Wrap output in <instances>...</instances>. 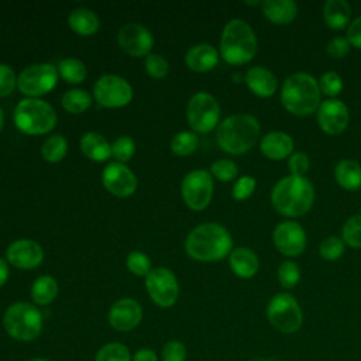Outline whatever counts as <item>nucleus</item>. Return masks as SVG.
<instances>
[{
	"label": "nucleus",
	"instance_id": "nucleus-1",
	"mask_svg": "<svg viewBox=\"0 0 361 361\" xmlns=\"http://www.w3.org/2000/svg\"><path fill=\"white\" fill-rule=\"evenodd\" d=\"M314 200L312 182L305 176L289 175L276 182L271 192L275 210L286 217H299L310 210Z\"/></svg>",
	"mask_w": 361,
	"mask_h": 361
},
{
	"label": "nucleus",
	"instance_id": "nucleus-2",
	"mask_svg": "<svg viewBox=\"0 0 361 361\" xmlns=\"http://www.w3.org/2000/svg\"><path fill=\"white\" fill-rule=\"evenodd\" d=\"M233 247L230 233L217 223H203L193 228L185 243L189 257L209 262L224 258Z\"/></svg>",
	"mask_w": 361,
	"mask_h": 361
},
{
	"label": "nucleus",
	"instance_id": "nucleus-3",
	"mask_svg": "<svg viewBox=\"0 0 361 361\" xmlns=\"http://www.w3.org/2000/svg\"><path fill=\"white\" fill-rule=\"evenodd\" d=\"M261 127L250 114H233L224 118L217 127V144L228 154H243L252 148L259 138Z\"/></svg>",
	"mask_w": 361,
	"mask_h": 361
},
{
	"label": "nucleus",
	"instance_id": "nucleus-4",
	"mask_svg": "<svg viewBox=\"0 0 361 361\" xmlns=\"http://www.w3.org/2000/svg\"><path fill=\"white\" fill-rule=\"evenodd\" d=\"M319 82L309 73L296 72L282 85L281 100L285 109L298 116L312 114L320 106Z\"/></svg>",
	"mask_w": 361,
	"mask_h": 361
},
{
	"label": "nucleus",
	"instance_id": "nucleus-5",
	"mask_svg": "<svg viewBox=\"0 0 361 361\" xmlns=\"http://www.w3.org/2000/svg\"><path fill=\"white\" fill-rule=\"evenodd\" d=\"M257 52V37L252 28L241 18L230 20L221 34L220 54L231 65H243Z\"/></svg>",
	"mask_w": 361,
	"mask_h": 361
},
{
	"label": "nucleus",
	"instance_id": "nucleus-6",
	"mask_svg": "<svg viewBox=\"0 0 361 361\" xmlns=\"http://www.w3.org/2000/svg\"><path fill=\"white\" fill-rule=\"evenodd\" d=\"M3 327L14 340L32 341L42 331V314L34 305L16 302L4 312Z\"/></svg>",
	"mask_w": 361,
	"mask_h": 361
},
{
	"label": "nucleus",
	"instance_id": "nucleus-7",
	"mask_svg": "<svg viewBox=\"0 0 361 361\" xmlns=\"http://www.w3.org/2000/svg\"><path fill=\"white\" fill-rule=\"evenodd\" d=\"M14 123L25 134L37 135L52 130L56 124L55 110L44 100L24 99L14 110Z\"/></svg>",
	"mask_w": 361,
	"mask_h": 361
},
{
	"label": "nucleus",
	"instance_id": "nucleus-8",
	"mask_svg": "<svg viewBox=\"0 0 361 361\" xmlns=\"http://www.w3.org/2000/svg\"><path fill=\"white\" fill-rule=\"evenodd\" d=\"M267 317L274 329L292 334L302 327L303 314L298 300L286 292L276 293L267 306Z\"/></svg>",
	"mask_w": 361,
	"mask_h": 361
},
{
	"label": "nucleus",
	"instance_id": "nucleus-9",
	"mask_svg": "<svg viewBox=\"0 0 361 361\" xmlns=\"http://www.w3.org/2000/svg\"><path fill=\"white\" fill-rule=\"evenodd\" d=\"M186 116L190 127L195 131L209 133L219 123L220 106L212 94L200 92L190 97L186 109Z\"/></svg>",
	"mask_w": 361,
	"mask_h": 361
},
{
	"label": "nucleus",
	"instance_id": "nucleus-10",
	"mask_svg": "<svg viewBox=\"0 0 361 361\" xmlns=\"http://www.w3.org/2000/svg\"><path fill=\"white\" fill-rule=\"evenodd\" d=\"M58 82V72L49 63H35L25 68L18 79L17 86L21 93L28 96H41L55 87Z\"/></svg>",
	"mask_w": 361,
	"mask_h": 361
},
{
	"label": "nucleus",
	"instance_id": "nucleus-11",
	"mask_svg": "<svg viewBox=\"0 0 361 361\" xmlns=\"http://www.w3.org/2000/svg\"><path fill=\"white\" fill-rule=\"evenodd\" d=\"M145 288L149 298L161 307H171L179 295V285L168 268L151 269L145 276Z\"/></svg>",
	"mask_w": 361,
	"mask_h": 361
},
{
	"label": "nucleus",
	"instance_id": "nucleus-12",
	"mask_svg": "<svg viewBox=\"0 0 361 361\" xmlns=\"http://www.w3.org/2000/svg\"><path fill=\"white\" fill-rule=\"evenodd\" d=\"M213 195V180L207 171L196 169L182 180V197L192 210L204 209Z\"/></svg>",
	"mask_w": 361,
	"mask_h": 361
},
{
	"label": "nucleus",
	"instance_id": "nucleus-13",
	"mask_svg": "<svg viewBox=\"0 0 361 361\" xmlns=\"http://www.w3.org/2000/svg\"><path fill=\"white\" fill-rule=\"evenodd\" d=\"M94 97L104 107L126 106L133 97L130 83L117 75H104L94 83Z\"/></svg>",
	"mask_w": 361,
	"mask_h": 361
},
{
	"label": "nucleus",
	"instance_id": "nucleus-14",
	"mask_svg": "<svg viewBox=\"0 0 361 361\" xmlns=\"http://www.w3.org/2000/svg\"><path fill=\"white\" fill-rule=\"evenodd\" d=\"M274 243L283 255L296 257L306 247V233L296 221H282L274 230Z\"/></svg>",
	"mask_w": 361,
	"mask_h": 361
},
{
	"label": "nucleus",
	"instance_id": "nucleus-15",
	"mask_svg": "<svg viewBox=\"0 0 361 361\" xmlns=\"http://www.w3.org/2000/svg\"><path fill=\"white\" fill-rule=\"evenodd\" d=\"M118 45L133 56L149 55L154 45V38L151 32L137 23L126 24L120 28L117 35Z\"/></svg>",
	"mask_w": 361,
	"mask_h": 361
},
{
	"label": "nucleus",
	"instance_id": "nucleus-16",
	"mask_svg": "<svg viewBox=\"0 0 361 361\" xmlns=\"http://www.w3.org/2000/svg\"><path fill=\"white\" fill-rule=\"evenodd\" d=\"M350 120V113L347 106L337 99H327L320 103L317 109V121L320 128L330 134L336 135L345 130Z\"/></svg>",
	"mask_w": 361,
	"mask_h": 361
},
{
	"label": "nucleus",
	"instance_id": "nucleus-17",
	"mask_svg": "<svg viewBox=\"0 0 361 361\" xmlns=\"http://www.w3.org/2000/svg\"><path fill=\"white\" fill-rule=\"evenodd\" d=\"M102 180L104 188L118 197L133 195L137 188V178L121 162H110L102 173Z\"/></svg>",
	"mask_w": 361,
	"mask_h": 361
},
{
	"label": "nucleus",
	"instance_id": "nucleus-18",
	"mask_svg": "<svg viewBox=\"0 0 361 361\" xmlns=\"http://www.w3.org/2000/svg\"><path fill=\"white\" fill-rule=\"evenodd\" d=\"M142 319V309L134 299L124 298L113 303L109 310V323L118 331H130L135 329Z\"/></svg>",
	"mask_w": 361,
	"mask_h": 361
},
{
	"label": "nucleus",
	"instance_id": "nucleus-19",
	"mask_svg": "<svg viewBox=\"0 0 361 361\" xmlns=\"http://www.w3.org/2000/svg\"><path fill=\"white\" fill-rule=\"evenodd\" d=\"M42 258L44 252L41 245L32 240H17L7 248L8 262L21 269L38 267L42 262Z\"/></svg>",
	"mask_w": 361,
	"mask_h": 361
},
{
	"label": "nucleus",
	"instance_id": "nucleus-20",
	"mask_svg": "<svg viewBox=\"0 0 361 361\" xmlns=\"http://www.w3.org/2000/svg\"><path fill=\"white\" fill-rule=\"evenodd\" d=\"M261 152L269 159H282L292 154L293 140L283 131H271L261 140Z\"/></svg>",
	"mask_w": 361,
	"mask_h": 361
},
{
	"label": "nucleus",
	"instance_id": "nucleus-21",
	"mask_svg": "<svg viewBox=\"0 0 361 361\" xmlns=\"http://www.w3.org/2000/svg\"><path fill=\"white\" fill-rule=\"evenodd\" d=\"M244 79L250 90L261 97L272 96L278 87L276 76L264 66L250 68Z\"/></svg>",
	"mask_w": 361,
	"mask_h": 361
},
{
	"label": "nucleus",
	"instance_id": "nucleus-22",
	"mask_svg": "<svg viewBox=\"0 0 361 361\" xmlns=\"http://www.w3.org/2000/svg\"><path fill=\"white\" fill-rule=\"evenodd\" d=\"M219 54L214 47L209 44L193 45L185 55L186 65L195 72H206L216 66Z\"/></svg>",
	"mask_w": 361,
	"mask_h": 361
},
{
	"label": "nucleus",
	"instance_id": "nucleus-23",
	"mask_svg": "<svg viewBox=\"0 0 361 361\" xmlns=\"http://www.w3.org/2000/svg\"><path fill=\"white\" fill-rule=\"evenodd\" d=\"M230 268L240 278H251L257 274L259 261L252 250L247 247H238L230 254Z\"/></svg>",
	"mask_w": 361,
	"mask_h": 361
},
{
	"label": "nucleus",
	"instance_id": "nucleus-24",
	"mask_svg": "<svg viewBox=\"0 0 361 361\" xmlns=\"http://www.w3.org/2000/svg\"><path fill=\"white\" fill-rule=\"evenodd\" d=\"M261 7L264 16L274 24H289L298 13V4L292 0H267Z\"/></svg>",
	"mask_w": 361,
	"mask_h": 361
},
{
	"label": "nucleus",
	"instance_id": "nucleus-25",
	"mask_svg": "<svg viewBox=\"0 0 361 361\" xmlns=\"http://www.w3.org/2000/svg\"><path fill=\"white\" fill-rule=\"evenodd\" d=\"M326 24L333 30L344 28L351 17V7L345 0H327L323 6Z\"/></svg>",
	"mask_w": 361,
	"mask_h": 361
},
{
	"label": "nucleus",
	"instance_id": "nucleus-26",
	"mask_svg": "<svg viewBox=\"0 0 361 361\" xmlns=\"http://www.w3.org/2000/svg\"><path fill=\"white\" fill-rule=\"evenodd\" d=\"M82 152L92 161H106L111 155V145L97 133H86L80 138Z\"/></svg>",
	"mask_w": 361,
	"mask_h": 361
},
{
	"label": "nucleus",
	"instance_id": "nucleus-27",
	"mask_svg": "<svg viewBox=\"0 0 361 361\" xmlns=\"http://www.w3.org/2000/svg\"><path fill=\"white\" fill-rule=\"evenodd\" d=\"M334 178L341 188L357 190L361 188V166L355 161L343 159L334 168Z\"/></svg>",
	"mask_w": 361,
	"mask_h": 361
},
{
	"label": "nucleus",
	"instance_id": "nucleus-28",
	"mask_svg": "<svg viewBox=\"0 0 361 361\" xmlns=\"http://www.w3.org/2000/svg\"><path fill=\"white\" fill-rule=\"evenodd\" d=\"M69 27L80 35H92L99 28L97 16L89 8H75L68 18Z\"/></svg>",
	"mask_w": 361,
	"mask_h": 361
},
{
	"label": "nucleus",
	"instance_id": "nucleus-29",
	"mask_svg": "<svg viewBox=\"0 0 361 361\" xmlns=\"http://www.w3.org/2000/svg\"><path fill=\"white\" fill-rule=\"evenodd\" d=\"M58 295V283L49 275L37 278L31 286V298L37 305H49Z\"/></svg>",
	"mask_w": 361,
	"mask_h": 361
},
{
	"label": "nucleus",
	"instance_id": "nucleus-30",
	"mask_svg": "<svg viewBox=\"0 0 361 361\" xmlns=\"http://www.w3.org/2000/svg\"><path fill=\"white\" fill-rule=\"evenodd\" d=\"M66 151H68L66 140L62 135H59V134L48 137L44 141L42 148H41L42 157L48 162H59V161H62L65 158V155H66Z\"/></svg>",
	"mask_w": 361,
	"mask_h": 361
},
{
	"label": "nucleus",
	"instance_id": "nucleus-31",
	"mask_svg": "<svg viewBox=\"0 0 361 361\" xmlns=\"http://www.w3.org/2000/svg\"><path fill=\"white\" fill-rule=\"evenodd\" d=\"M92 104V97L87 92L82 89L68 90L62 96V106L69 113H82Z\"/></svg>",
	"mask_w": 361,
	"mask_h": 361
},
{
	"label": "nucleus",
	"instance_id": "nucleus-32",
	"mask_svg": "<svg viewBox=\"0 0 361 361\" xmlns=\"http://www.w3.org/2000/svg\"><path fill=\"white\" fill-rule=\"evenodd\" d=\"M59 75L69 83H80L86 78V66L76 58H66L59 62Z\"/></svg>",
	"mask_w": 361,
	"mask_h": 361
},
{
	"label": "nucleus",
	"instance_id": "nucleus-33",
	"mask_svg": "<svg viewBox=\"0 0 361 361\" xmlns=\"http://www.w3.org/2000/svg\"><path fill=\"white\" fill-rule=\"evenodd\" d=\"M199 140L197 135L192 131H180L171 141V149L179 157L192 154L197 148Z\"/></svg>",
	"mask_w": 361,
	"mask_h": 361
},
{
	"label": "nucleus",
	"instance_id": "nucleus-34",
	"mask_svg": "<svg viewBox=\"0 0 361 361\" xmlns=\"http://www.w3.org/2000/svg\"><path fill=\"white\" fill-rule=\"evenodd\" d=\"M94 361H131L130 350L121 343H107L96 353Z\"/></svg>",
	"mask_w": 361,
	"mask_h": 361
},
{
	"label": "nucleus",
	"instance_id": "nucleus-35",
	"mask_svg": "<svg viewBox=\"0 0 361 361\" xmlns=\"http://www.w3.org/2000/svg\"><path fill=\"white\" fill-rule=\"evenodd\" d=\"M343 240L353 248L361 247V213L351 216L343 226Z\"/></svg>",
	"mask_w": 361,
	"mask_h": 361
},
{
	"label": "nucleus",
	"instance_id": "nucleus-36",
	"mask_svg": "<svg viewBox=\"0 0 361 361\" xmlns=\"http://www.w3.org/2000/svg\"><path fill=\"white\" fill-rule=\"evenodd\" d=\"M300 279V269L293 261H283L278 267V281L285 289L293 288Z\"/></svg>",
	"mask_w": 361,
	"mask_h": 361
},
{
	"label": "nucleus",
	"instance_id": "nucleus-37",
	"mask_svg": "<svg viewBox=\"0 0 361 361\" xmlns=\"http://www.w3.org/2000/svg\"><path fill=\"white\" fill-rule=\"evenodd\" d=\"M319 252L323 259L327 261H334L340 258L344 252V241L336 235L326 237L320 245H319Z\"/></svg>",
	"mask_w": 361,
	"mask_h": 361
},
{
	"label": "nucleus",
	"instance_id": "nucleus-38",
	"mask_svg": "<svg viewBox=\"0 0 361 361\" xmlns=\"http://www.w3.org/2000/svg\"><path fill=\"white\" fill-rule=\"evenodd\" d=\"M135 151V144L131 137L121 135L111 145V155L118 159V162H127L131 159Z\"/></svg>",
	"mask_w": 361,
	"mask_h": 361
},
{
	"label": "nucleus",
	"instance_id": "nucleus-39",
	"mask_svg": "<svg viewBox=\"0 0 361 361\" xmlns=\"http://www.w3.org/2000/svg\"><path fill=\"white\" fill-rule=\"evenodd\" d=\"M145 69L149 76L161 79L169 72V63L164 56L158 54H149L145 59Z\"/></svg>",
	"mask_w": 361,
	"mask_h": 361
},
{
	"label": "nucleus",
	"instance_id": "nucleus-40",
	"mask_svg": "<svg viewBox=\"0 0 361 361\" xmlns=\"http://www.w3.org/2000/svg\"><path fill=\"white\" fill-rule=\"evenodd\" d=\"M210 171L212 173L223 180V182H228V180H233L235 176H237V172H238V168L237 165L230 161V159H219L216 162L212 164L210 166Z\"/></svg>",
	"mask_w": 361,
	"mask_h": 361
},
{
	"label": "nucleus",
	"instance_id": "nucleus-41",
	"mask_svg": "<svg viewBox=\"0 0 361 361\" xmlns=\"http://www.w3.org/2000/svg\"><path fill=\"white\" fill-rule=\"evenodd\" d=\"M320 92L326 96H336L343 89V80L338 73L336 72H326L319 79Z\"/></svg>",
	"mask_w": 361,
	"mask_h": 361
},
{
	"label": "nucleus",
	"instance_id": "nucleus-42",
	"mask_svg": "<svg viewBox=\"0 0 361 361\" xmlns=\"http://www.w3.org/2000/svg\"><path fill=\"white\" fill-rule=\"evenodd\" d=\"M127 268L135 275H148L151 271V262L148 257L140 251H133L127 257Z\"/></svg>",
	"mask_w": 361,
	"mask_h": 361
},
{
	"label": "nucleus",
	"instance_id": "nucleus-43",
	"mask_svg": "<svg viewBox=\"0 0 361 361\" xmlns=\"http://www.w3.org/2000/svg\"><path fill=\"white\" fill-rule=\"evenodd\" d=\"M186 347L179 340H171L162 348V361H186Z\"/></svg>",
	"mask_w": 361,
	"mask_h": 361
},
{
	"label": "nucleus",
	"instance_id": "nucleus-44",
	"mask_svg": "<svg viewBox=\"0 0 361 361\" xmlns=\"http://www.w3.org/2000/svg\"><path fill=\"white\" fill-rule=\"evenodd\" d=\"M255 179L252 176H241L233 186V197L235 200H244L247 199L248 196L252 195L254 189H255Z\"/></svg>",
	"mask_w": 361,
	"mask_h": 361
},
{
	"label": "nucleus",
	"instance_id": "nucleus-45",
	"mask_svg": "<svg viewBox=\"0 0 361 361\" xmlns=\"http://www.w3.org/2000/svg\"><path fill=\"white\" fill-rule=\"evenodd\" d=\"M17 79L8 65L0 63V97L10 94L16 87Z\"/></svg>",
	"mask_w": 361,
	"mask_h": 361
},
{
	"label": "nucleus",
	"instance_id": "nucleus-46",
	"mask_svg": "<svg viewBox=\"0 0 361 361\" xmlns=\"http://www.w3.org/2000/svg\"><path fill=\"white\" fill-rule=\"evenodd\" d=\"M288 168L290 171V175L303 176L305 172L309 169V158L303 152H295L289 157Z\"/></svg>",
	"mask_w": 361,
	"mask_h": 361
},
{
	"label": "nucleus",
	"instance_id": "nucleus-47",
	"mask_svg": "<svg viewBox=\"0 0 361 361\" xmlns=\"http://www.w3.org/2000/svg\"><path fill=\"white\" fill-rule=\"evenodd\" d=\"M348 49H350V42L347 41V38H341V37L331 38L326 47L327 54L333 58H343L348 52Z\"/></svg>",
	"mask_w": 361,
	"mask_h": 361
},
{
	"label": "nucleus",
	"instance_id": "nucleus-48",
	"mask_svg": "<svg viewBox=\"0 0 361 361\" xmlns=\"http://www.w3.org/2000/svg\"><path fill=\"white\" fill-rule=\"evenodd\" d=\"M347 41L361 49V17H357L347 30Z\"/></svg>",
	"mask_w": 361,
	"mask_h": 361
},
{
	"label": "nucleus",
	"instance_id": "nucleus-49",
	"mask_svg": "<svg viewBox=\"0 0 361 361\" xmlns=\"http://www.w3.org/2000/svg\"><path fill=\"white\" fill-rule=\"evenodd\" d=\"M131 361H158V357L154 350L141 348L131 357Z\"/></svg>",
	"mask_w": 361,
	"mask_h": 361
},
{
	"label": "nucleus",
	"instance_id": "nucleus-50",
	"mask_svg": "<svg viewBox=\"0 0 361 361\" xmlns=\"http://www.w3.org/2000/svg\"><path fill=\"white\" fill-rule=\"evenodd\" d=\"M8 279V267L4 258H0V286H3Z\"/></svg>",
	"mask_w": 361,
	"mask_h": 361
},
{
	"label": "nucleus",
	"instance_id": "nucleus-51",
	"mask_svg": "<svg viewBox=\"0 0 361 361\" xmlns=\"http://www.w3.org/2000/svg\"><path fill=\"white\" fill-rule=\"evenodd\" d=\"M3 120H4V117H3V110H1V107H0V131H1V127H3Z\"/></svg>",
	"mask_w": 361,
	"mask_h": 361
},
{
	"label": "nucleus",
	"instance_id": "nucleus-52",
	"mask_svg": "<svg viewBox=\"0 0 361 361\" xmlns=\"http://www.w3.org/2000/svg\"><path fill=\"white\" fill-rule=\"evenodd\" d=\"M28 361H51V360H47V358H32V360H28Z\"/></svg>",
	"mask_w": 361,
	"mask_h": 361
},
{
	"label": "nucleus",
	"instance_id": "nucleus-53",
	"mask_svg": "<svg viewBox=\"0 0 361 361\" xmlns=\"http://www.w3.org/2000/svg\"><path fill=\"white\" fill-rule=\"evenodd\" d=\"M245 4H251V6H255V4H261L259 1H245Z\"/></svg>",
	"mask_w": 361,
	"mask_h": 361
}]
</instances>
